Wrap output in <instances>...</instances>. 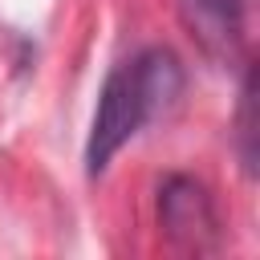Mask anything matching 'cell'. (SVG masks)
I'll list each match as a JSON object with an SVG mask.
<instances>
[{
    "instance_id": "6da1fadb",
    "label": "cell",
    "mask_w": 260,
    "mask_h": 260,
    "mask_svg": "<svg viewBox=\"0 0 260 260\" xmlns=\"http://www.w3.org/2000/svg\"><path fill=\"white\" fill-rule=\"evenodd\" d=\"M183 98V65L171 49H142L134 61H122L98 98L85 162L89 175H102L110 158L154 118H162Z\"/></svg>"
},
{
    "instance_id": "7a4b0ae2",
    "label": "cell",
    "mask_w": 260,
    "mask_h": 260,
    "mask_svg": "<svg viewBox=\"0 0 260 260\" xmlns=\"http://www.w3.org/2000/svg\"><path fill=\"white\" fill-rule=\"evenodd\" d=\"M158 219H162L167 236L187 244V248H203L215 236L211 195L203 191V183H195L187 175H171L158 187Z\"/></svg>"
},
{
    "instance_id": "3957f363",
    "label": "cell",
    "mask_w": 260,
    "mask_h": 260,
    "mask_svg": "<svg viewBox=\"0 0 260 260\" xmlns=\"http://www.w3.org/2000/svg\"><path fill=\"white\" fill-rule=\"evenodd\" d=\"M179 16L195 45L219 61L232 65L244 49V8L240 0H179Z\"/></svg>"
},
{
    "instance_id": "277c9868",
    "label": "cell",
    "mask_w": 260,
    "mask_h": 260,
    "mask_svg": "<svg viewBox=\"0 0 260 260\" xmlns=\"http://www.w3.org/2000/svg\"><path fill=\"white\" fill-rule=\"evenodd\" d=\"M252 106H256V85H252V73H248V77H244V89H240V158H244L248 171L256 167V146H252V138H256V118H252Z\"/></svg>"
}]
</instances>
